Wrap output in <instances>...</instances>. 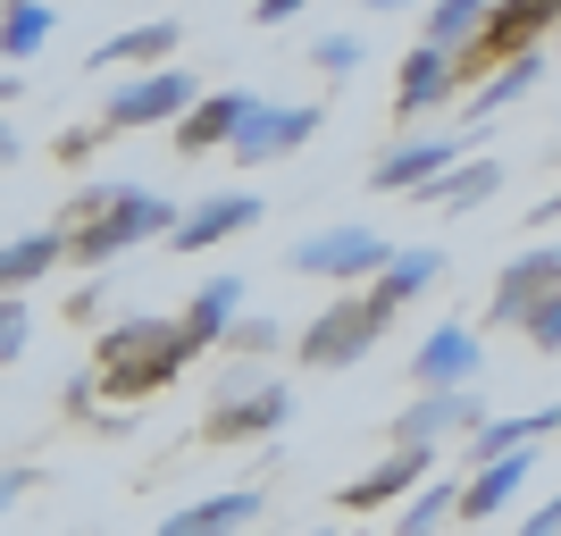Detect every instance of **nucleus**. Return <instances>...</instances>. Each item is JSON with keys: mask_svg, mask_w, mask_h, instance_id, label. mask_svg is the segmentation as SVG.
Masks as SVG:
<instances>
[{"mask_svg": "<svg viewBox=\"0 0 561 536\" xmlns=\"http://www.w3.org/2000/svg\"><path fill=\"white\" fill-rule=\"evenodd\" d=\"M193 352L202 344H193L185 319H117L93 344V377H101V395H160Z\"/></svg>", "mask_w": 561, "mask_h": 536, "instance_id": "obj_1", "label": "nucleus"}, {"mask_svg": "<svg viewBox=\"0 0 561 536\" xmlns=\"http://www.w3.org/2000/svg\"><path fill=\"white\" fill-rule=\"evenodd\" d=\"M168 227H176V202L168 193H142V185H117V202L93 218V227L68 235V260H84V269H110L117 252H135V243H168Z\"/></svg>", "mask_w": 561, "mask_h": 536, "instance_id": "obj_2", "label": "nucleus"}, {"mask_svg": "<svg viewBox=\"0 0 561 536\" xmlns=\"http://www.w3.org/2000/svg\"><path fill=\"white\" fill-rule=\"evenodd\" d=\"M386 327H394V319H386L369 294H335V303L302 327L294 361H302V369H352V361H369V344L386 335Z\"/></svg>", "mask_w": 561, "mask_h": 536, "instance_id": "obj_3", "label": "nucleus"}, {"mask_svg": "<svg viewBox=\"0 0 561 536\" xmlns=\"http://www.w3.org/2000/svg\"><path fill=\"white\" fill-rule=\"evenodd\" d=\"M193 101H202V84H193L176 59H160V68H142V76L117 84L110 110H101V126H117V135H135V126H176Z\"/></svg>", "mask_w": 561, "mask_h": 536, "instance_id": "obj_4", "label": "nucleus"}, {"mask_svg": "<svg viewBox=\"0 0 561 536\" xmlns=\"http://www.w3.org/2000/svg\"><path fill=\"white\" fill-rule=\"evenodd\" d=\"M310 135H319V110H310V101H252L227 151H234L243 168H260V160H294Z\"/></svg>", "mask_w": 561, "mask_h": 536, "instance_id": "obj_5", "label": "nucleus"}, {"mask_svg": "<svg viewBox=\"0 0 561 536\" xmlns=\"http://www.w3.org/2000/svg\"><path fill=\"white\" fill-rule=\"evenodd\" d=\"M402 84H394V117H427V110H445V101H461V84H469V59L453 43H427L420 34V50H402Z\"/></svg>", "mask_w": 561, "mask_h": 536, "instance_id": "obj_6", "label": "nucleus"}, {"mask_svg": "<svg viewBox=\"0 0 561 536\" xmlns=\"http://www.w3.org/2000/svg\"><path fill=\"white\" fill-rule=\"evenodd\" d=\"M294 277H328V285H352V277H377L386 269V243H377L369 227H319L294 243Z\"/></svg>", "mask_w": 561, "mask_h": 536, "instance_id": "obj_7", "label": "nucleus"}, {"mask_svg": "<svg viewBox=\"0 0 561 536\" xmlns=\"http://www.w3.org/2000/svg\"><path fill=\"white\" fill-rule=\"evenodd\" d=\"M469 427H486L478 386H420V402L394 411V444H436V436H469Z\"/></svg>", "mask_w": 561, "mask_h": 536, "instance_id": "obj_8", "label": "nucleus"}, {"mask_svg": "<svg viewBox=\"0 0 561 536\" xmlns=\"http://www.w3.org/2000/svg\"><path fill=\"white\" fill-rule=\"evenodd\" d=\"M285 420H294V395H285L277 377H260V386H234V395L218 402L210 420H202V436L210 444H243V436H277Z\"/></svg>", "mask_w": 561, "mask_h": 536, "instance_id": "obj_9", "label": "nucleus"}, {"mask_svg": "<svg viewBox=\"0 0 561 536\" xmlns=\"http://www.w3.org/2000/svg\"><path fill=\"white\" fill-rule=\"evenodd\" d=\"M260 193H210V202H193V210H176V227H168V243L176 252H210V243H234V235L260 227Z\"/></svg>", "mask_w": 561, "mask_h": 536, "instance_id": "obj_10", "label": "nucleus"}, {"mask_svg": "<svg viewBox=\"0 0 561 536\" xmlns=\"http://www.w3.org/2000/svg\"><path fill=\"white\" fill-rule=\"evenodd\" d=\"M545 294H561V243H537V252H519L503 277H494V303H486V319L494 327H519L528 310L545 303Z\"/></svg>", "mask_w": 561, "mask_h": 536, "instance_id": "obj_11", "label": "nucleus"}, {"mask_svg": "<svg viewBox=\"0 0 561 536\" xmlns=\"http://www.w3.org/2000/svg\"><path fill=\"white\" fill-rule=\"evenodd\" d=\"M427 469H436V444H394L377 469H360L344 487V512H386V503H402L411 487H427Z\"/></svg>", "mask_w": 561, "mask_h": 536, "instance_id": "obj_12", "label": "nucleus"}, {"mask_svg": "<svg viewBox=\"0 0 561 536\" xmlns=\"http://www.w3.org/2000/svg\"><path fill=\"white\" fill-rule=\"evenodd\" d=\"M528 478H537V444H512V453L478 461V469H469V487H461V512H453V520H494L503 503H519V494H528Z\"/></svg>", "mask_w": 561, "mask_h": 536, "instance_id": "obj_13", "label": "nucleus"}, {"mask_svg": "<svg viewBox=\"0 0 561 536\" xmlns=\"http://www.w3.org/2000/svg\"><path fill=\"white\" fill-rule=\"evenodd\" d=\"M478 369H486V344H478V327H461V319H445L411 352V377H420V386H478Z\"/></svg>", "mask_w": 561, "mask_h": 536, "instance_id": "obj_14", "label": "nucleus"}, {"mask_svg": "<svg viewBox=\"0 0 561 536\" xmlns=\"http://www.w3.org/2000/svg\"><path fill=\"white\" fill-rule=\"evenodd\" d=\"M453 160H461V135H420V142L377 151V160H369V185H377V193H420L427 176H445Z\"/></svg>", "mask_w": 561, "mask_h": 536, "instance_id": "obj_15", "label": "nucleus"}, {"mask_svg": "<svg viewBox=\"0 0 561 536\" xmlns=\"http://www.w3.org/2000/svg\"><path fill=\"white\" fill-rule=\"evenodd\" d=\"M436 277H445V252H436V243H402V252H386V269L369 277V303L394 319V310H411Z\"/></svg>", "mask_w": 561, "mask_h": 536, "instance_id": "obj_16", "label": "nucleus"}, {"mask_svg": "<svg viewBox=\"0 0 561 536\" xmlns=\"http://www.w3.org/2000/svg\"><path fill=\"white\" fill-rule=\"evenodd\" d=\"M243 110H252V93H202L185 117H176V151H185V160H202V151H227L234 126H243Z\"/></svg>", "mask_w": 561, "mask_h": 536, "instance_id": "obj_17", "label": "nucleus"}, {"mask_svg": "<svg viewBox=\"0 0 561 536\" xmlns=\"http://www.w3.org/2000/svg\"><path fill=\"white\" fill-rule=\"evenodd\" d=\"M260 512H268V494L234 487V494H210V503H185L176 520H160V536H234V528H252Z\"/></svg>", "mask_w": 561, "mask_h": 536, "instance_id": "obj_18", "label": "nucleus"}, {"mask_svg": "<svg viewBox=\"0 0 561 536\" xmlns=\"http://www.w3.org/2000/svg\"><path fill=\"white\" fill-rule=\"evenodd\" d=\"M545 25H561V0H494V9H486V34H478L469 50L503 59V50H528Z\"/></svg>", "mask_w": 561, "mask_h": 536, "instance_id": "obj_19", "label": "nucleus"}, {"mask_svg": "<svg viewBox=\"0 0 561 536\" xmlns=\"http://www.w3.org/2000/svg\"><path fill=\"white\" fill-rule=\"evenodd\" d=\"M503 193V160H453L445 176H427L420 202L427 210H478V202H494Z\"/></svg>", "mask_w": 561, "mask_h": 536, "instance_id": "obj_20", "label": "nucleus"}, {"mask_svg": "<svg viewBox=\"0 0 561 536\" xmlns=\"http://www.w3.org/2000/svg\"><path fill=\"white\" fill-rule=\"evenodd\" d=\"M537 76H545V50H537V43H528V50H503V59H494V76L469 93V117H503L519 93H537Z\"/></svg>", "mask_w": 561, "mask_h": 536, "instance_id": "obj_21", "label": "nucleus"}, {"mask_svg": "<svg viewBox=\"0 0 561 536\" xmlns=\"http://www.w3.org/2000/svg\"><path fill=\"white\" fill-rule=\"evenodd\" d=\"M168 50H176V18H142V25H126V34H110L93 50V68H160Z\"/></svg>", "mask_w": 561, "mask_h": 536, "instance_id": "obj_22", "label": "nucleus"}, {"mask_svg": "<svg viewBox=\"0 0 561 536\" xmlns=\"http://www.w3.org/2000/svg\"><path fill=\"white\" fill-rule=\"evenodd\" d=\"M50 34H59L50 0H0V59H34Z\"/></svg>", "mask_w": 561, "mask_h": 536, "instance_id": "obj_23", "label": "nucleus"}, {"mask_svg": "<svg viewBox=\"0 0 561 536\" xmlns=\"http://www.w3.org/2000/svg\"><path fill=\"white\" fill-rule=\"evenodd\" d=\"M59 260H68V235H18V243H0V294H25Z\"/></svg>", "mask_w": 561, "mask_h": 536, "instance_id": "obj_24", "label": "nucleus"}, {"mask_svg": "<svg viewBox=\"0 0 561 536\" xmlns=\"http://www.w3.org/2000/svg\"><path fill=\"white\" fill-rule=\"evenodd\" d=\"M234 319H243V277H210V285L185 303V327H193V344H202V352H210Z\"/></svg>", "mask_w": 561, "mask_h": 536, "instance_id": "obj_25", "label": "nucleus"}, {"mask_svg": "<svg viewBox=\"0 0 561 536\" xmlns=\"http://www.w3.org/2000/svg\"><path fill=\"white\" fill-rule=\"evenodd\" d=\"M453 512H461V487H445V478H436V487H411L402 512H394V536H436Z\"/></svg>", "mask_w": 561, "mask_h": 536, "instance_id": "obj_26", "label": "nucleus"}, {"mask_svg": "<svg viewBox=\"0 0 561 536\" xmlns=\"http://www.w3.org/2000/svg\"><path fill=\"white\" fill-rule=\"evenodd\" d=\"M486 9H494V0H436V9H427V43L469 50L478 34H486Z\"/></svg>", "mask_w": 561, "mask_h": 536, "instance_id": "obj_27", "label": "nucleus"}, {"mask_svg": "<svg viewBox=\"0 0 561 536\" xmlns=\"http://www.w3.org/2000/svg\"><path fill=\"white\" fill-rule=\"evenodd\" d=\"M285 344V327L268 319V310H243V319L218 335V352H234V361H260V352H277Z\"/></svg>", "mask_w": 561, "mask_h": 536, "instance_id": "obj_28", "label": "nucleus"}, {"mask_svg": "<svg viewBox=\"0 0 561 536\" xmlns=\"http://www.w3.org/2000/svg\"><path fill=\"white\" fill-rule=\"evenodd\" d=\"M25 335H34V310H25V294H0V369L25 352Z\"/></svg>", "mask_w": 561, "mask_h": 536, "instance_id": "obj_29", "label": "nucleus"}, {"mask_svg": "<svg viewBox=\"0 0 561 536\" xmlns=\"http://www.w3.org/2000/svg\"><path fill=\"white\" fill-rule=\"evenodd\" d=\"M310 59H319V76H352L369 50H360V34H319V43H310Z\"/></svg>", "mask_w": 561, "mask_h": 536, "instance_id": "obj_30", "label": "nucleus"}, {"mask_svg": "<svg viewBox=\"0 0 561 536\" xmlns=\"http://www.w3.org/2000/svg\"><path fill=\"white\" fill-rule=\"evenodd\" d=\"M519 335H528L537 352H561V294H545V303L519 319Z\"/></svg>", "mask_w": 561, "mask_h": 536, "instance_id": "obj_31", "label": "nucleus"}, {"mask_svg": "<svg viewBox=\"0 0 561 536\" xmlns=\"http://www.w3.org/2000/svg\"><path fill=\"white\" fill-rule=\"evenodd\" d=\"M110 202H117V185H84V193H76V202H68V210H59V235H76V227H93V218L110 210Z\"/></svg>", "mask_w": 561, "mask_h": 536, "instance_id": "obj_32", "label": "nucleus"}, {"mask_svg": "<svg viewBox=\"0 0 561 536\" xmlns=\"http://www.w3.org/2000/svg\"><path fill=\"white\" fill-rule=\"evenodd\" d=\"M101 151V126H68V135H59V160H93Z\"/></svg>", "mask_w": 561, "mask_h": 536, "instance_id": "obj_33", "label": "nucleus"}, {"mask_svg": "<svg viewBox=\"0 0 561 536\" xmlns=\"http://www.w3.org/2000/svg\"><path fill=\"white\" fill-rule=\"evenodd\" d=\"M25 494H34V469H0V512H18Z\"/></svg>", "mask_w": 561, "mask_h": 536, "instance_id": "obj_34", "label": "nucleus"}, {"mask_svg": "<svg viewBox=\"0 0 561 536\" xmlns=\"http://www.w3.org/2000/svg\"><path fill=\"white\" fill-rule=\"evenodd\" d=\"M519 536H561V494H553V503H537V512L519 520Z\"/></svg>", "mask_w": 561, "mask_h": 536, "instance_id": "obj_35", "label": "nucleus"}, {"mask_svg": "<svg viewBox=\"0 0 561 536\" xmlns=\"http://www.w3.org/2000/svg\"><path fill=\"white\" fill-rule=\"evenodd\" d=\"M302 9H310V0H260L252 18H260V25H294V18H302Z\"/></svg>", "mask_w": 561, "mask_h": 536, "instance_id": "obj_36", "label": "nucleus"}, {"mask_svg": "<svg viewBox=\"0 0 561 536\" xmlns=\"http://www.w3.org/2000/svg\"><path fill=\"white\" fill-rule=\"evenodd\" d=\"M360 9H369V18H394V9H420V0H360Z\"/></svg>", "mask_w": 561, "mask_h": 536, "instance_id": "obj_37", "label": "nucleus"}, {"mask_svg": "<svg viewBox=\"0 0 561 536\" xmlns=\"http://www.w3.org/2000/svg\"><path fill=\"white\" fill-rule=\"evenodd\" d=\"M18 151H25V142H18V135H9V117H0V168L18 160Z\"/></svg>", "mask_w": 561, "mask_h": 536, "instance_id": "obj_38", "label": "nucleus"}, {"mask_svg": "<svg viewBox=\"0 0 561 536\" xmlns=\"http://www.w3.org/2000/svg\"><path fill=\"white\" fill-rule=\"evenodd\" d=\"M25 93V76H0V101H18Z\"/></svg>", "mask_w": 561, "mask_h": 536, "instance_id": "obj_39", "label": "nucleus"}, {"mask_svg": "<svg viewBox=\"0 0 561 536\" xmlns=\"http://www.w3.org/2000/svg\"><path fill=\"white\" fill-rule=\"evenodd\" d=\"M528 218H561V193H553V202H545V210H528Z\"/></svg>", "mask_w": 561, "mask_h": 536, "instance_id": "obj_40", "label": "nucleus"}]
</instances>
